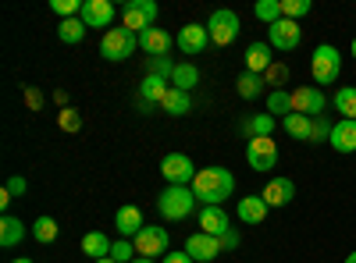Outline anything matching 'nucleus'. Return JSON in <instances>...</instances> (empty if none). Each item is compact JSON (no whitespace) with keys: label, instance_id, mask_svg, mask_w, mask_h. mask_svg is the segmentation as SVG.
<instances>
[{"label":"nucleus","instance_id":"obj_1","mask_svg":"<svg viewBox=\"0 0 356 263\" xmlns=\"http://www.w3.org/2000/svg\"><path fill=\"white\" fill-rule=\"evenodd\" d=\"M235 192V178L228 167H200L193 178V196L200 199V207H221V203Z\"/></svg>","mask_w":356,"mask_h":263},{"label":"nucleus","instance_id":"obj_2","mask_svg":"<svg viewBox=\"0 0 356 263\" xmlns=\"http://www.w3.org/2000/svg\"><path fill=\"white\" fill-rule=\"evenodd\" d=\"M196 196H193V189H186V185H168L161 196H157V210L164 214V221H186L189 214H193V207H196Z\"/></svg>","mask_w":356,"mask_h":263},{"label":"nucleus","instance_id":"obj_3","mask_svg":"<svg viewBox=\"0 0 356 263\" xmlns=\"http://www.w3.org/2000/svg\"><path fill=\"white\" fill-rule=\"evenodd\" d=\"M310 71L317 85H335V78L342 75V53L332 43H321L310 57Z\"/></svg>","mask_w":356,"mask_h":263},{"label":"nucleus","instance_id":"obj_4","mask_svg":"<svg viewBox=\"0 0 356 263\" xmlns=\"http://www.w3.org/2000/svg\"><path fill=\"white\" fill-rule=\"evenodd\" d=\"M139 46V33H132V28H107L104 40H100V53L107 57V61H125V57H132Z\"/></svg>","mask_w":356,"mask_h":263},{"label":"nucleus","instance_id":"obj_5","mask_svg":"<svg viewBox=\"0 0 356 263\" xmlns=\"http://www.w3.org/2000/svg\"><path fill=\"white\" fill-rule=\"evenodd\" d=\"M207 33H211V43L218 46H232L235 40H239V15L221 8L211 15V22H207Z\"/></svg>","mask_w":356,"mask_h":263},{"label":"nucleus","instance_id":"obj_6","mask_svg":"<svg viewBox=\"0 0 356 263\" xmlns=\"http://www.w3.org/2000/svg\"><path fill=\"white\" fill-rule=\"evenodd\" d=\"M122 18H125V28H132V33H146L157 22V4L154 0H129L122 8Z\"/></svg>","mask_w":356,"mask_h":263},{"label":"nucleus","instance_id":"obj_7","mask_svg":"<svg viewBox=\"0 0 356 263\" xmlns=\"http://www.w3.org/2000/svg\"><path fill=\"white\" fill-rule=\"evenodd\" d=\"M246 160L253 171H275L278 164V142L267 135V139H250L246 142Z\"/></svg>","mask_w":356,"mask_h":263},{"label":"nucleus","instance_id":"obj_8","mask_svg":"<svg viewBox=\"0 0 356 263\" xmlns=\"http://www.w3.org/2000/svg\"><path fill=\"white\" fill-rule=\"evenodd\" d=\"M161 174H164V182H171V185H186V182L196 178V167H193V160L186 153H164Z\"/></svg>","mask_w":356,"mask_h":263},{"label":"nucleus","instance_id":"obj_9","mask_svg":"<svg viewBox=\"0 0 356 263\" xmlns=\"http://www.w3.org/2000/svg\"><path fill=\"white\" fill-rule=\"evenodd\" d=\"M132 246H136V253H139V256H150V260H154V256H168V253H171V249H168V231H164V228H154V224H146V228L139 231V235H136V242H132Z\"/></svg>","mask_w":356,"mask_h":263},{"label":"nucleus","instance_id":"obj_10","mask_svg":"<svg viewBox=\"0 0 356 263\" xmlns=\"http://www.w3.org/2000/svg\"><path fill=\"white\" fill-rule=\"evenodd\" d=\"M300 25H296L292 18H278L275 25H267V43H271L275 50H296L300 46Z\"/></svg>","mask_w":356,"mask_h":263},{"label":"nucleus","instance_id":"obj_11","mask_svg":"<svg viewBox=\"0 0 356 263\" xmlns=\"http://www.w3.org/2000/svg\"><path fill=\"white\" fill-rule=\"evenodd\" d=\"M324 93L317 90V85H300V90L292 93V114H307V118H321L324 110Z\"/></svg>","mask_w":356,"mask_h":263},{"label":"nucleus","instance_id":"obj_12","mask_svg":"<svg viewBox=\"0 0 356 263\" xmlns=\"http://www.w3.org/2000/svg\"><path fill=\"white\" fill-rule=\"evenodd\" d=\"M82 22H86V28H111V22H114V4L111 0H82V15H79Z\"/></svg>","mask_w":356,"mask_h":263},{"label":"nucleus","instance_id":"obj_13","mask_svg":"<svg viewBox=\"0 0 356 263\" xmlns=\"http://www.w3.org/2000/svg\"><path fill=\"white\" fill-rule=\"evenodd\" d=\"M221 239H214V235H203V231H196V235H189V242H186V253L193 256V260H200V263H211V260H218L221 256Z\"/></svg>","mask_w":356,"mask_h":263},{"label":"nucleus","instance_id":"obj_14","mask_svg":"<svg viewBox=\"0 0 356 263\" xmlns=\"http://www.w3.org/2000/svg\"><path fill=\"white\" fill-rule=\"evenodd\" d=\"M168 90H171V82H168V78H161V75H146L143 85H139V110H154V107H161V100H164Z\"/></svg>","mask_w":356,"mask_h":263},{"label":"nucleus","instance_id":"obj_15","mask_svg":"<svg viewBox=\"0 0 356 263\" xmlns=\"http://www.w3.org/2000/svg\"><path fill=\"white\" fill-rule=\"evenodd\" d=\"M196 221H200V231H203V235H214V239H221L225 231L232 228V221H228L225 207H200Z\"/></svg>","mask_w":356,"mask_h":263},{"label":"nucleus","instance_id":"obj_16","mask_svg":"<svg viewBox=\"0 0 356 263\" xmlns=\"http://www.w3.org/2000/svg\"><path fill=\"white\" fill-rule=\"evenodd\" d=\"M207 43H211V33H207V25H200V22H189V25H182L178 28V46H182V53H200Z\"/></svg>","mask_w":356,"mask_h":263},{"label":"nucleus","instance_id":"obj_17","mask_svg":"<svg viewBox=\"0 0 356 263\" xmlns=\"http://www.w3.org/2000/svg\"><path fill=\"white\" fill-rule=\"evenodd\" d=\"M243 61H246V71L250 75H264L267 68L275 65V46L271 43H250L246 53H243Z\"/></svg>","mask_w":356,"mask_h":263},{"label":"nucleus","instance_id":"obj_18","mask_svg":"<svg viewBox=\"0 0 356 263\" xmlns=\"http://www.w3.org/2000/svg\"><path fill=\"white\" fill-rule=\"evenodd\" d=\"M264 203H267V207H289V203H292V196H296V185L289 182V178H271V182H267L264 185Z\"/></svg>","mask_w":356,"mask_h":263},{"label":"nucleus","instance_id":"obj_19","mask_svg":"<svg viewBox=\"0 0 356 263\" xmlns=\"http://www.w3.org/2000/svg\"><path fill=\"white\" fill-rule=\"evenodd\" d=\"M114 228H118V235H122V239H136L139 231L146 228L143 224V210L139 207H122L114 214Z\"/></svg>","mask_w":356,"mask_h":263},{"label":"nucleus","instance_id":"obj_20","mask_svg":"<svg viewBox=\"0 0 356 263\" xmlns=\"http://www.w3.org/2000/svg\"><path fill=\"white\" fill-rule=\"evenodd\" d=\"M328 146H332L335 153H356V121L342 118V121L332 128V139H328Z\"/></svg>","mask_w":356,"mask_h":263},{"label":"nucleus","instance_id":"obj_21","mask_svg":"<svg viewBox=\"0 0 356 263\" xmlns=\"http://www.w3.org/2000/svg\"><path fill=\"white\" fill-rule=\"evenodd\" d=\"M139 46L150 53V57H168L171 36L164 33V28H146V33H139Z\"/></svg>","mask_w":356,"mask_h":263},{"label":"nucleus","instance_id":"obj_22","mask_svg":"<svg viewBox=\"0 0 356 263\" xmlns=\"http://www.w3.org/2000/svg\"><path fill=\"white\" fill-rule=\"evenodd\" d=\"M267 203H264V196H246V199H239V207H235V214H239V221L243 224H260L264 217H267Z\"/></svg>","mask_w":356,"mask_h":263},{"label":"nucleus","instance_id":"obj_23","mask_svg":"<svg viewBox=\"0 0 356 263\" xmlns=\"http://www.w3.org/2000/svg\"><path fill=\"white\" fill-rule=\"evenodd\" d=\"M161 110H164V114H175V118H182V114L193 110V96L171 85V90L164 93V100H161Z\"/></svg>","mask_w":356,"mask_h":263},{"label":"nucleus","instance_id":"obj_24","mask_svg":"<svg viewBox=\"0 0 356 263\" xmlns=\"http://www.w3.org/2000/svg\"><path fill=\"white\" fill-rule=\"evenodd\" d=\"M22 239H25V224H22L18 217H11V214L0 217V246L11 249V246H18Z\"/></svg>","mask_w":356,"mask_h":263},{"label":"nucleus","instance_id":"obj_25","mask_svg":"<svg viewBox=\"0 0 356 263\" xmlns=\"http://www.w3.org/2000/svg\"><path fill=\"white\" fill-rule=\"evenodd\" d=\"M285 132L292 139H300V142H310V128H314V118H307V114H289V118H282Z\"/></svg>","mask_w":356,"mask_h":263},{"label":"nucleus","instance_id":"obj_26","mask_svg":"<svg viewBox=\"0 0 356 263\" xmlns=\"http://www.w3.org/2000/svg\"><path fill=\"white\" fill-rule=\"evenodd\" d=\"M111 246H114V242H107L104 231H89V235L82 239V253H86V256H97V260H107V256H111Z\"/></svg>","mask_w":356,"mask_h":263},{"label":"nucleus","instance_id":"obj_27","mask_svg":"<svg viewBox=\"0 0 356 263\" xmlns=\"http://www.w3.org/2000/svg\"><path fill=\"white\" fill-rule=\"evenodd\" d=\"M264 75H250V71H243L239 75V82H235V90H239V96L243 100H257V96H264Z\"/></svg>","mask_w":356,"mask_h":263},{"label":"nucleus","instance_id":"obj_28","mask_svg":"<svg viewBox=\"0 0 356 263\" xmlns=\"http://www.w3.org/2000/svg\"><path fill=\"white\" fill-rule=\"evenodd\" d=\"M196 82H200V71L193 68V61H186V65H175V75H171V85H175V90L189 93Z\"/></svg>","mask_w":356,"mask_h":263},{"label":"nucleus","instance_id":"obj_29","mask_svg":"<svg viewBox=\"0 0 356 263\" xmlns=\"http://www.w3.org/2000/svg\"><path fill=\"white\" fill-rule=\"evenodd\" d=\"M57 36H61V43H82L86 40V22L82 18H65L61 25H57Z\"/></svg>","mask_w":356,"mask_h":263},{"label":"nucleus","instance_id":"obj_30","mask_svg":"<svg viewBox=\"0 0 356 263\" xmlns=\"http://www.w3.org/2000/svg\"><path fill=\"white\" fill-rule=\"evenodd\" d=\"M267 114H282V118H289L292 114V93H285V90H271L267 93Z\"/></svg>","mask_w":356,"mask_h":263},{"label":"nucleus","instance_id":"obj_31","mask_svg":"<svg viewBox=\"0 0 356 263\" xmlns=\"http://www.w3.org/2000/svg\"><path fill=\"white\" fill-rule=\"evenodd\" d=\"M243 128H246L250 139H267V135L275 132V118H271V114H257V118H250Z\"/></svg>","mask_w":356,"mask_h":263},{"label":"nucleus","instance_id":"obj_32","mask_svg":"<svg viewBox=\"0 0 356 263\" xmlns=\"http://www.w3.org/2000/svg\"><path fill=\"white\" fill-rule=\"evenodd\" d=\"M335 107H339V114H346L349 121H356V90L353 85H342V90L335 93Z\"/></svg>","mask_w":356,"mask_h":263},{"label":"nucleus","instance_id":"obj_33","mask_svg":"<svg viewBox=\"0 0 356 263\" xmlns=\"http://www.w3.org/2000/svg\"><path fill=\"white\" fill-rule=\"evenodd\" d=\"M33 239L43 242V246H50V242L57 239V221H54V217H40V221L33 224Z\"/></svg>","mask_w":356,"mask_h":263},{"label":"nucleus","instance_id":"obj_34","mask_svg":"<svg viewBox=\"0 0 356 263\" xmlns=\"http://www.w3.org/2000/svg\"><path fill=\"white\" fill-rule=\"evenodd\" d=\"M253 11H257V18H260V22L275 25V22L282 18V0H260V4H257Z\"/></svg>","mask_w":356,"mask_h":263},{"label":"nucleus","instance_id":"obj_35","mask_svg":"<svg viewBox=\"0 0 356 263\" xmlns=\"http://www.w3.org/2000/svg\"><path fill=\"white\" fill-rule=\"evenodd\" d=\"M310 0H282V18H303V15H310Z\"/></svg>","mask_w":356,"mask_h":263},{"label":"nucleus","instance_id":"obj_36","mask_svg":"<svg viewBox=\"0 0 356 263\" xmlns=\"http://www.w3.org/2000/svg\"><path fill=\"white\" fill-rule=\"evenodd\" d=\"M111 260H114V263H132V260H136V246H132L129 239L114 242V246H111Z\"/></svg>","mask_w":356,"mask_h":263},{"label":"nucleus","instance_id":"obj_37","mask_svg":"<svg viewBox=\"0 0 356 263\" xmlns=\"http://www.w3.org/2000/svg\"><path fill=\"white\" fill-rule=\"evenodd\" d=\"M146 75H161V78H171L175 75V65L168 57H150V65H146Z\"/></svg>","mask_w":356,"mask_h":263},{"label":"nucleus","instance_id":"obj_38","mask_svg":"<svg viewBox=\"0 0 356 263\" xmlns=\"http://www.w3.org/2000/svg\"><path fill=\"white\" fill-rule=\"evenodd\" d=\"M332 128H335V125H328V118H324V114H321V118H314L310 142H328V139H332Z\"/></svg>","mask_w":356,"mask_h":263},{"label":"nucleus","instance_id":"obj_39","mask_svg":"<svg viewBox=\"0 0 356 263\" xmlns=\"http://www.w3.org/2000/svg\"><path fill=\"white\" fill-rule=\"evenodd\" d=\"M264 82L275 85V90H282V85L289 82V68H285V65H271V68L264 71Z\"/></svg>","mask_w":356,"mask_h":263},{"label":"nucleus","instance_id":"obj_40","mask_svg":"<svg viewBox=\"0 0 356 263\" xmlns=\"http://www.w3.org/2000/svg\"><path fill=\"white\" fill-rule=\"evenodd\" d=\"M50 8L61 15V18H72V15H82V4L79 0H50Z\"/></svg>","mask_w":356,"mask_h":263},{"label":"nucleus","instance_id":"obj_41","mask_svg":"<svg viewBox=\"0 0 356 263\" xmlns=\"http://www.w3.org/2000/svg\"><path fill=\"white\" fill-rule=\"evenodd\" d=\"M61 128H65V132H79V128H82L79 110H72V107H65V110H61Z\"/></svg>","mask_w":356,"mask_h":263},{"label":"nucleus","instance_id":"obj_42","mask_svg":"<svg viewBox=\"0 0 356 263\" xmlns=\"http://www.w3.org/2000/svg\"><path fill=\"white\" fill-rule=\"evenodd\" d=\"M25 189H29V182L22 178V174H15V178H8V185H4V192L15 199V196H25Z\"/></svg>","mask_w":356,"mask_h":263},{"label":"nucleus","instance_id":"obj_43","mask_svg":"<svg viewBox=\"0 0 356 263\" xmlns=\"http://www.w3.org/2000/svg\"><path fill=\"white\" fill-rule=\"evenodd\" d=\"M239 242H243V239H239V231H235V228H228L225 235H221V246H225V249H239Z\"/></svg>","mask_w":356,"mask_h":263},{"label":"nucleus","instance_id":"obj_44","mask_svg":"<svg viewBox=\"0 0 356 263\" xmlns=\"http://www.w3.org/2000/svg\"><path fill=\"white\" fill-rule=\"evenodd\" d=\"M164 263H193V256H189L186 249H182V253H168V256H164Z\"/></svg>","mask_w":356,"mask_h":263},{"label":"nucleus","instance_id":"obj_45","mask_svg":"<svg viewBox=\"0 0 356 263\" xmlns=\"http://www.w3.org/2000/svg\"><path fill=\"white\" fill-rule=\"evenodd\" d=\"M25 96H29V107H40V103H43V96H40V93H36V90H29V93H25Z\"/></svg>","mask_w":356,"mask_h":263},{"label":"nucleus","instance_id":"obj_46","mask_svg":"<svg viewBox=\"0 0 356 263\" xmlns=\"http://www.w3.org/2000/svg\"><path fill=\"white\" fill-rule=\"evenodd\" d=\"M132 263H157V260H150V256H139V260H132Z\"/></svg>","mask_w":356,"mask_h":263},{"label":"nucleus","instance_id":"obj_47","mask_svg":"<svg viewBox=\"0 0 356 263\" xmlns=\"http://www.w3.org/2000/svg\"><path fill=\"white\" fill-rule=\"evenodd\" d=\"M11 263H33V260H29V256H18V260H11Z\"/></svg>","mask_w":356,"mask_h":263},{"label":"nucleus","instance_id":"obj_48","mask_svg":"<svg viewBox=\"0 0 356 263\" xmlns=\"http://www.w3.org/2000/svg\"><path fill=\"white\" fill-rule=\"evenodd\" d=\"M346 263H356V253H349V256H346Z\"/></svg>","mask_w":356,"mask_h":263},{"label":"nucleus","instance_id":"obj_49","mask_svg":"<svg viewBox=\"0 0 356 263\" xmlns=\"http://www.w3.org/2000/svg\"><path fill=\"white\" fill-rule=\"evenodd\" d=\"M97 263H114V260H111V256H107V260H97Z\"/></svg>","mask_w":356,"mask_h":263},{"label":"nucleus","instance_id":"obj_50","mask_svg":"<svg viewBox=\"0 0 356 263\" xmlns=\"http://www.w3.org/2000/svg\"><path fill=\"white\" fill-rule=\"evenodd\" d=\"M353 57H356V40H353Z\"/></svg>","mask_w":356,"mask_h":263}]
</instances>
